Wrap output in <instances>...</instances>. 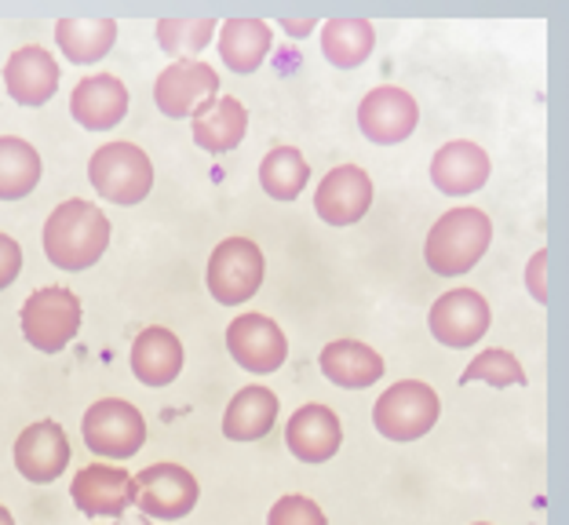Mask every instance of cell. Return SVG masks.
<instances>
[{
  "label": "cell",
  "instance_id": "obj_1",
  "mask_svg": "<svg viewBox=\"0 0 569 525\" xmlns=\"http://www.w3.org/2000/svg\"><path fill=\"white\" fill-rule=\"evenodd\" d=\"M110 245V220L99 204L70 198L44 223V252L59 271H88Z\"/></svg>",
  "mask_w": 569,
  "mask_h": 525
},
{
  "label": "cell",
  "instance_id": "obj_2",
  "mask_svg": "<svg viewBox=\"0 0 569 525\" xmlns=\"http://www.w3.org/2000/svg\"><path fill=\"white\" fill-rule=\"evenodd\" d=\"M489 241H493V223L482 209H452L427 234L423 260L438 277H457L482 260Z\"/></svg>",
  "mask_w": 569,
  "mask_h": 525
},
{
  "label": "cell",
  "instance_id": "obj_3",
  "mask_svg": "<svg viewBox=\"0 0 569 525\" xmlns=\"http://www.w3.org/2000/svg\"><path fill=\"white\" fill-rule=\"evenodd\" d=\"M88 179L99 198L132 209L153 190V161L136 143H107L88 161Z\"/></svg>",
  "mask_w": 569,
  "mask_h": 525
},
{
  "label": "cell",
  "instance_id": "obj_4",
  "mask_svg": "<svg viewBox=\"0 0 569 525\" xmlns=\"http://www.w3.org/2000/svg\"><path fill=\"white\" fill-rule=\"evenodd\" d=\"M19 322L30 347H37L41 354H59L81 332V300L70 289L48 285L22 303Z\"/></svg>",
  "mask_w": 569,
  "mask_h": 525
},
{
  "label": "cell",
  "instance_id": "obj_5",
  "mask_svg": "<svg viewBox=\"0 0 569 525\" xmlns=\"http://www.w3.org/2000/svg\"><path fill=\"white\" fill-rule=\"evenodd\" d=\"M438 413H442V402L423 380H402L377 398L372 424L391 442H417L438 424Z\"/></svg>",
  "mask_w": 569,
  "mask_h": 525
},
{
  "label": "cell",
  "instance_id": "obj_6",
  "mask_svg": "<svg viewBox=\"0 0 569 525\" xmlns=\"http://www.w3.org/2000/svg\"><path fill=\"white\" fill-rule=\"evenodd\" d=\"M263 252L249 238H227L212 249L209 260V292L216 303L241 306L263 285Z\"/></svg>",
  "mask_w": 569,
  "mask_h": 525
},
{
  "label": "cell",
  "instance_id": "obj_7",
  "mask_svg": "<svg viewBox=\"0 0 569 525\" xmlns=\"http://www.w3.org/2000/svg\"><path fill=\"white\" fill-rule=\"evenodd\" d=\"M81 434H84V445L96 456L128 460L142 450V442H147V420H142V413L132 402L102 398L84 413Z\"/></svg>",
  "mask_w": 569,
  "mask_h": 525
},
{
  "label": "cell",
  "instance_id": "obj_8",
  "mask_svg": "<svg viewBox=\"0 0 569 525\" xmlns=\"http://www.w3.org/2000/svg\"><path fill=\"white\" fill-rule=\"evenodd\" d=\"M198 496H201L198 478H193L183 464H153V467H142L132 478V504L147 518H158V522H176L190 515Z\"/></svg>",
  "mask_w": 569,
  "mask_h": 525
},
{
  "label": "cell",
  "instance_id": "obj_9",
  "mask_svg": "<svg viewBox=\"0 0 569 525\" xmlns=\"http://www.w3.org/2000/svg\"><path fill=\"white\" fill-rule=\"evenodd\" d=\"M417 124H420V107L406 88H391V84L372 88L358 107L361 135L380 147L406 143V139L417 132Z\"/></svg>",
  "mask_w": 569,
  "mask_h": 525
},
{
  "label": "cell",
  "instance_id": "obj_10",
  "mask_svg": "<svg viewBox=\"0 0 569 525\" xmlns=\"http://www.w3.org/2000/svg\"><path fill=\"white\" fill-rule=\"evenodd\" d=\"M227 351L241 368H249L256 376H267L284 365L289 340H284L281 325L270 322L267 314H241L227 329Z\"/></svg>",
  "mask_w": 569,
  "mask_h": 525
},
{
  "label": "cell",
  "instance_id": "obj_11",
  "mask_svg": "<svg viewBox=\"0 0 569 525\" xmlns=\"http://www.w3.org/2000/svg\"><path fill=\"white\" fill-rule=\"evenodd\" d=\"M431 336L452 351L475 347L489 332V303L475 289H452L431 306Z\"/></svg>",
  "mask_w": 569,
  "mask_h": 525
},
{
  "label": "cell",
  "instance_id": "obj_12",
  "mask_svg": "<svg viewBox=\"0 0 569 525\" xmlns=\"http://www.w3.org/2000/svg\"><path fill=\"white\" fill-rule=\"evenodd\" d=\"M219 92V73L201 59H179L172 67H164L158 84H153V102L164 118L183 121L204 99H216Z\"/></svg>",
  "mask_w": 569,
  "mask_h": 525
},
{
  "label": "cell",
  "instance_id": "obj_13",
  "mask_svg": "<svg viewBox=\"0 0 569 525\" xmlns=\"http://www.w3.org/2000/svg\"><path fill=\"white\" fill-rule=\"evenodd\" d=\"M70 464V438L56 420L30 424L16 442V467L26 482L48 485L56 482Z\"/></svg>",
  "mask_w": 569,
  "mask_h": 525
},
{
  "label": "cell",
  "instance_id": "obj_14",
  "mask_svg": "<svg viewBox=\"0 0 569 525\" xmlns=\"http://www.w3.org/2000/svg\"><path fill=\"white\" fill-rule=\"evenodd\" d=\"M372 204V179L358 164H340L318 183L315 209L329 226H351Z\"/></svg>",
  "mask_w": 569,
  "mask_h": 525
},
{
  "label": "cell",
  "instance_id": "obj_15",
  "mask_svg": "<svg viewBox=\"0 0 569 525\" xmlns=\"http://www.w3.org/2000/svg\"><path fill=\"white\" fill-rule=\"evenodd\" d=\"M284 442H289V453L300 460V464H326V460L340 453V442H343L340 416H336L329 405L310 402L292 413L289 427H284Z\"/></svg>",
  "mask_w": 569,
  "mask_h": 525
},
{
  "label": "cell",
  "instance_id": "obj_16",
  "mask_svg": "<svg viewBox=\"0 0 569 525\" xmlns=\"http://www.w3.org/2000/svg\"><path fill=\"white\" fill-rule=\"evenodd\" d=\"M70 496L88 518H118L132 504V475L124 467H81L70 482Z\"/></svg>",
  "mask_w": 569,
  "mask_h": 525
},
{
  "label": "cell",
  "instance_id": "obj_17",
  "mask_svg": "<svg viewBox=\"0 0 569 525\" xmlns=\"http://www.w3.org/2000/svg\"><path fill=\"white\" fill-rule=\"evenodd\" d=\"M431 183L449 198H468L489 183V153L471 139L446 143L431 158Z\"/></svg>",
  "mask_w": 569,
  "mask_h": 525
},
{
  "label": "cell",
  "instance_id": "obj_18",
  "mask_svg": "<svg viewBox=\"0 0 569 525\" xmlns=\"http://www.w3.org/2000/svg\"><path fill=\"white\" fill-rule=\"evenodd\" d=\"M70 113L88 132H107V128L121 124V118L128 113L124 81H118V77H110V73H96V77L77 81L70 95Z\"/></svg>",
  "mask_w": 569,
  "mask_h": 525
},
{
  "label": "cell",
  "instance_id": "obj_19",
  "mask_svg": "<svg viewBox=\"0 0 569 525\" xmlns=\"http://www.w3.org/2000/svg\"><path fill=\"white\" fill-rule=\"evenodd\" d=\"M193 143L209 153H227L241 147L244 132H249V110L241 107L234 95H216L204 99L198 110L190 113Z\"/></svg>",
  "mask_w": 569,
  "mask_h": 525
},
{
  "label": "cell",
  "instance_id": "obj_20",
  "mask_svg": "<svg viewBox=\"0 0 569 525\" xmlns=\"http://www.w3.org/2000/svg\"><path fill=\"white\" fill-rule=\"evenodd\" d=\"M4 84L8 95L19 107H44V102L59 92V62L48 55L44 48L26 44L4 67Z\"/></svg>",
  "mask_w": 569,
  "mask_h": 525
},
{
  "label": "cell",
  "instance_id": "obj_21",
  "mask_svg": "<svg viewBox=\"0 0 569 525\" xmlns=\"http://www.w3.org/2000/svg\"><path fill=\"white\" fill-rule=\"evenodd\" d=\"M183 343L172 329H142L132 343V373L147 387H168L179 373H183Z\"/></svg>",
  "mask_w": 569,
  "mask_h": 525
},
{
  "label": "cell",
  "instance_id": "obj_22",
  "mask_svg": "<svg viewBox=\"0 0 569 525\" xmlns=\"http://www.w3.org/2000/svg\"><path fill=\"white\" fill-rule=\"evenodd\" d=\"M321 373H326L336 387L361 391V387H372L377 380H383V357L372 351L369 343L332 340L329 347L321 351Z\"/></svg>",
  "mask_w": 569,
  "mask_h": 525
},
{
  "label": "cell",
  "instance_id": "obj_23",
  "mask_svg": "<svg viewBox=\"0 0 569 525\" xmlns=\"http://www.w3.org/2000/svg\"><path fill=\"white\" fill-rule=\"evenodd\" d=\"M274 30L263 19H227L219 26V59L234 73H256L263 67Z\"/></svg>",
  "mask_w": 569,
  "mask_h": 525
},
{
  "label": "cell",
  "instance_id": "obj_24",
  "mask_svg": "<svg viewBox=\"0 0 569 525\" xmlns=\"http://www.w3.org/2000/svg\"><path fill=\"white\" fill-rule=\"evenodd\" d=\"M274 420H278V398L267 387H260V383H252V387H244L230 398L223 413V434L230 442H256L267 438Z\"/></svg>",
  "mask_w": 569,
  "mask_h": 525
},
{
  "label": "cell",
  "instance_id": "obj_25",
  "mask_svg": "<svg viewBox=\"0 0 569 525\" xmlns=\"http://www.w3.org/2000/svg\"><path fill=\"white\" fill-rule=\"evenodd\" d=\"M44 175L41 153L19 135H0V201L30 198Z\"/></svg>",
  "mask_w": 569,
  "mask_h": 525
},
{
  "label": "cell",
  "instance_id": "obj_26",
  "mask_svg": "<svg viewBox=\"0 0 569 525\" xmlns=\"http://www.w3.org/2000/svg\"><path fill=\"white\" fill-rule=\"evenodd\" d=\"M56 41L67 51V59L77 67L99 62L110 55L113 41H118V22L113 19H62L56 22Z\"/></svg>",
  "mask_w": 569,
  "mask_h": 525
},
{
  "label": "cell",
  "instance_id": "obj_27",
  "mask_svg": "<svg viewBox=\"0 0 569 525\" xmlns=\"http://www.w3.org/2000/svg\"><path fill=\"white\" fill-rule=\"evenodd\" d=\"M372 44H377V30L366 19H329L321 26V51L340 70L361 67L372 55Z\"/></svg>",
  "mask_w": 569,
  "mask_h": 525
},
{
  "label": "cell",
  "instance_id": "obj_28",
  "mask_svg": "<svg viewBox=\"0 0 569 525\" xmlns=\"http://www.w3.org/2000/svg\"><path fill=\"white\" fill-rule=\"evenodd\" d=\"M310 179V164L296 147H274L260 164V186L274 201H296Z\"/></svg>",
  "mask_w": 569,
  "mask_h": 525
},
{
  "label": "cell",
  "instance_id": "obj_29",
  "mask_svg": "<svg viewBox=\"0 0 569 525\" xmlns=\"http://www.w3.org/2000/svg\"><path fill=\"white\" fill-rule=\"evenodd\" d=\"M460 383H489V387H522L526 383V368L519 365V357L503 347L482 351L475 362L463 368Z\"/></svg>",
  "mask_w": 569,
  "mask_h": 525
},
{
  "label": "cell",
  "instance_id": "obj_30",
  "mask_svg": "<svg viewBox=\"0 0 569 525\" xmlns=\"http://www.w3.org/2000/svg\"><path fill=\"white\" fill-rule=\"evenodd\" d=\"M158 44L168 55H193L212 41V33L219 30L216 19H161L158 26Z\"/></svg>",
  "mask_w": 569,
  "mask_h": 525
},
{
  "label": "cell",
  "instance_id": "obj_31",
  "mask_svg": "<svg viewBox=\"0 0 569 525\" xmlns=\"http://www.w3.org/2000/svg\"><path fill=\"white\" fill-rule=\"evenodd\" d=\"M267 525H326V515H321V507L310 496L289 493L270 507Z\"/></svg>",
  "mask_w": 569,
  "mask_h": 525
},
{
  "label": "cell",
  "instance_id": "obj_32",
  "mask_svg": "<svg viewBox=\"0 0 569 525\" xmlns=\"http://www.w3.org/2000/svg\"><path fill=\"white\" fill-rule=\"evenodd\" d=\"M19 271H22V249H19V241L8 238V234H0V292H4L11 281L19 277Z\"/></svg>",
  "mask_w": 569,
  "mask_h": 525
},
{
  "label": "cell",
  "instance_id": "obj_33",
  "mask_svg": "<svg viewBox=\"0 0 569 525\" xmlns=\"http://www.w3.org/2000/svg\"><path fill=\"white\" fill-rule=\"evenodd\" d=\"M545 263H548V252L540 249L533 260H529V271H526V281H529V292H533L537 303H548V285H545Z\"/></svg>",
  "mask_w": 569,
  "mask_h": 525
},
{
  "label": "cell",
  "instance_id": "obj_34",
  "mask_svg": "<svg viewBox=\"0 0 569 525\" xmlns=\"http://www.w3.org/2000/svg\"><path fill=\"white\" fill-rule=\"evenodd\" d=\"M281 26H284V30H289L292 37H307L310 30H315L318 22H315V19H303V22H292V19H284Z\"/></svg>",
  "mask_w": 569,
  "mask_h": 525
},
{
  "label": "cell",
  "instance_id": "obj_35",
  "mask_svg": "<svg viewBox=\"0 0 569 525\" xmlns=\"http://www.w3.org/2000/svg\"><path fill=\"white\" fill-rule=\"evenodd\" d=\"M0 525H16V518H11V511L0 504Z\"/></svg>",
  "mask_w": 569,
  "mask_h": 525
},
{
  "label": "cell",
  "instance_id": "obj_36",
  "mask_svg": "<svg viewBox=\"0 0 569 525\" xmlns=\"http://www.w3.org/2000/svg\"><path fill=\"white\" fill-rule=\"evenodd\" d=\"M124 525H128V522H124ZM132 525H147V522H132Z\"/></svg>",
  "mask_w": 569,
  "mask_h": 525
},
{
  "label": "cell",
  "instance_id": "obj_37",
  "mask_svg": "<svg viewBox=\"0 0 569 525\" xmlns=\"http://www.w3.org/2000/svg\"><path fill=\"white\" fill-rule=\"evenodd\" d=\"M475 525H489V522H475Z\"/></svg>",
  "mask_w": 569,
  "mask_h": 525
}]
</instances>
